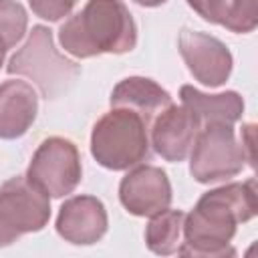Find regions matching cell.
Returning <instances> with one entry per match:
<instances>
[{
	"mask_svg": "<svg viewBox=\"0 0 258 258\" xmlns=\"http://www.w3.org/2000/svg\"><path fill=\"white\" fill-rule=\"evenodd\" d=\"M187 4L204 20L222 24L232 32H252L258 24L256 0H187Z\"/></svg>",
	"mask_w": 258,
	"mask_h": 258,
	"instance_id": "9a60e30c",
	"label": "cell"
},
{
	"mask_svg": "<svg viewBox=\"0 0 258 258\" xmlns=\"http://www.w3.org/2000/svg\"><path fill=\"white\" fill-rule=\"evenodd\" d=\"M183 212L179 210H161L151 216L145 228L147 248L155 254L169 256L177 252L181 244V228H183Z\"/></svg>",
	"mask_w": 258,
	"mask_h": 258,
	"instance_id": "2e32d148",
	"label": "cell"
},
{
	"mask_svg": "<svg viewBox=\"0 0 258 258\" xmlns=\"http://www.w3.org/2000/svg\"><path fill=\"white\" fill-rule=\"evenodd\" d=\"M119 200L133 216H153L169 208L171 185L163 169L155 165H141L121 179Z\"/></svg>",
	"mask_w": 258,
	"mask_h": 258,
	"instance_id": "30bf717a",
	"label": "cell"
},
{
	"mask_svg": "<svg viewBox=\"0 0 258 258\" xmlns=\"http://www.w3.org/2000/svg\"><path fill=\"white\" fill-rule=\"evenodd\" d=\"M50 218L48 196L26 175L0 185V246H8L22 234L38 232Z\"/></svg>",
	"mask_w": 258,
	"mask_h": 258,
	"instance_id": "8992f818",
	"label": "cell"
},
{
	"mask_svg": "<svg viewBox=\"0 0 258 258\" xmlns=\"http://www.w3.org/2000/svg\"><path fill=\"white\" fill-rule=\"evenodd\" d=\"M202 129L200 119L185 105L165 107L151 123V145L165 161H183Z\"/></svg>",
	"mask_w": 258,
	"mask_h": 258,
	"instance_id": "9c48e42d",
	"label": "cell"
},
{
	"mask_svg": "<svg viewBox=\"0 0 258 258\" xmlns=\"http://www.w3.org/2000/svg\"><path fill=\"white\" fill-rule=\"evenodd\" d=\"M8 75L30 79L44 99H56L67 93L81 75V67L64 58L52 42V32L46 26H34L22 48L10 58Z\"/></svg>",
	"mask_w": 258,
	"mask_h": 258,
	"instance_id": "277c9868",
	"label": "cell"
},
{
	"mask_svg": "<svg viewBox=\"0 0 258 258\" xmlns=\"http://www.w3.org/2000/svg\"><path fill=\"white\" fill-rule=\"evenodd\" d=\"M171 105V97L165 89H161L155 81L145 77H129L123 79L111 93V107L131 109L145 119L151 127L153 119Z\"/></svg>",
	"mask_w": 258,
	"mask_h": 258,
	"instance_id": "4fadbf2b",
	"label": "cell"
},
{
	"mask_svg": "<svg viewBox=\"0 0 258 258\" xmlns=\"http://www.w3.org/2000/svg\"><path fill=\"white\" fill-rule=\"evenodd\" d=\"M56 232L71 244L89 246L107 232V210L93 196H75L67 200L56 218Z\"/></svg>",
	"mask_w": 258,
	"mask_h": 258,
	"instance_id": "8fae6325",
	"label": "cell"
},
{
	"mask_svg": "<svg viewBox=\"0 0 258 258\" xmlns=\"http://www.w3.org/2000/svg\"><path fill=\"white\" fill-rule=\"evenodd\" d=\"M38 97L24 81H4L0 85V137L16 139L28 131L36 119Z\"/></svg>",
	"mask_w": 258,
	"mask_h": 258,
	"instance_id": "7c38bea8",
	"label": "cell"
},
{
	"mask_svg": "<svg viewBox=\"0 0 258 258\" xmlns=\"http://www.w3.org/2000/svg\"><path fill=\"white\" fill-rule=\"evenodd\" d=\"M177 44L181 58L196 81L206 87H220L228 81L232 71V54L222 40L200 30L183 28Z\"/></svg>",
	"mask_w": 258,
	"mask_h": 258,
	"instance_id": "ba28073f",
	"label": "cell"
},
{
	"mask_svg": "<svg viewBox=\"0 0 258 258\" xmlns=\"http://www.w3.org/2000/svg\"><path fill=\"white\" fill-rule=\"evenodd\" d=\"M133 2H137L139 6H149V8H153V6H159V4H163V2H167V0H133Z\"/></svg>",
	"mask_w": 258,
	"mask_h": 258,
	"instance_id": "ffe728a7",
	"label": "cell"
},
{
	"mask_svg": "<svg viewBox=\"0 0 258 258\" xmlns=\"http://www.w3.org/2000/svg\"><path fill=\"white\" fill-rule=\"evenodd\" d=\"M26 22V12L16 0H0V54L16 46L24 36Z\"/></svg>",
	"mask_w": 258,
	"mask_h": 258,
	"instance_id": "e0dca14e",
	"label": "cell"
},
{
	"mask_svg": "<svg viewBox=\"0 0 258 258\" xmlns=\"http://www.w3.org/2000/svg\"><path fill=\"white\" fill-rule=\"evenodd\" d=\"M149 125L131 109L113 107L93 127L91 153L99 165L121 171L149 157Z\"/></svg>",
	"mask_w": 258,
	"mask_h": 258,
	"instance_id": "3957f363",
	"label": "cell"
},
{
	"mask_svg": "<svg viewBox=\"0 0 258 258\" xmlns=\"http://www.w3.org/2000/svg\"><path fill=\"white\" fill-rule=\"evenodd\" d=\"M2 62H4V54H0V67H2Z\"/></svg>",
	"mask_w": 258,
	"mask_h": 258,
	"instance_id": "44dd1931",
	"label": "cell"
},
{
	"mask_svg": "<svg viewBox=\"0 0 258 258\" xmlns=\"http://www.w3.org/2000/svg\"><path fill=\"white\" fill-rule=\"evenodd\" d=\"M189 153V173L200 183H212L234 177L248 163L242 145L236 141L234 127L226 123L204 125Z\"/></svg>",
	"mask_w": 258,
	"mask_h": 258,
	"instance_id": "5b68a950",
	"label": "cell"
},
{
	"mask_svg": "<svg viewBox=\"0 0 258 258\" xmlns=\"http://www.w3.org/2000/svg\"><path fill=\"white\" fill-rule=\"evenodd\" d=\"M83 175L79 149L62 137L44 139L34 151L26 177L40 187L48 198L71 194Z\"/></svg>",
	"mask_w": 258,
	"mask_h": 258,
	"instance_id": "52a82bcc",
	"label": "cell"
},
{
	"mask_svg": "<svg viewBox=\"0 0 258 258\" xmlns=\"http://www.w3.org/2000/svg\"><path fill=\"white\" fill-rule=\"evenodd\" d=\"M58 40L77 58L123 54L137 44V26L121 0H89L58 30Z\"/></svg>",
	"mask_w": 258,
	"mask_h": 258,
	"instance_id": "7a4b0ae2",
	"label": "cell"
},
{
	"mask_svg": "<svg viewBox=\"0 0 258 258\" xmlns=\"http://www.w3.org/2000/svg\"><path fill=\"white\" fill-rule=\"evenodd\" d=\"M254 129L256 127L252 123L244 125L242 127V135H240V145H242V149L246 153V161H248L250 167H254V159H256V155H254Z\"/></svg>",
	"mask_w": 258,
	"mask_h": 258,
	"instance_id": "d6986e66",
	"label": "cell"
},
{
	"mask_svg": "<svg viewBox=\"0 0 258 258\" xmlns=\"http://www.w3.org/2000/svg\"><path fill=\"white\" fill-rule=\"evenodd\" d=\"M179 99H181V105L191 109V113L200 119L202 127L208 123L234 125L244 113V99L236 91L206 95L189 85H183L179 89Z\"/></svg>",
	"mask_w": 258,
	"mask_h": 258,
	"instance_id": "5bb4252c",
	"label": "cell"
},
{
	"mask_svg": "<svg viewBox=\"0 0 258 258\" xmlns=\"http://www.w3.org/2000/svg\"><path fill=\"white\" fill-rule=\"evenodd\" d=\"M258 214L256 179L228 183L206 191L196 208L183 216V242L177 248L181 256H234L230 240L240 222H248Z\"/></svg>",
	"mask_w": 258,
	"mask_h": 258,
	"instance_id": "6da1fadb",
	"label": "cell"
},
{
	"mask_svg": "<svg viewBox=\"0 0 258 258\" xmlns=\"http://www.w3.org/2000/svg\"><path fill=\"white\" fill-rule=\"evenodd\" d=\"M28 4L36 16L50 20V22H56L73 10L77 0H28Z\"/></svg>",
	"mask_w": 258,
	"mask_h": 258,
	"instance_id": "ac0fdd59",
	"label": "cell"
}]
</instances>
